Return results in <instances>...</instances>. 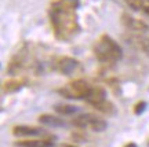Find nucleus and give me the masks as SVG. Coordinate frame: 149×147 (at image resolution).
I'll list each match as a JSON object with an SVG mask.
<instances>
[{
	"label": "nucleus",
	"mask_w": 149,
	"mask_h": 147,
	"mask_svg": "<svg viewBox=\"0 0 149 147\" xmlns=\"http://www.w3.org/2000/svg\"><path fill=\"white\" fill-rule=\"evenodd\" d=\"M79 7V0H54L50 10V22L54 35L59 40H70L79 32V22L76 10Z\"/></svg>",
	"instance_id": "f257e3e1"
},
{
	"label": "nucleus",
	"mask_w": 149,
	"mask_h": 147,
	"mask_svg": "<svg viewBox=\"0 0 149 147\" xmlns=\"http://www.w3.org/2000/svg\"><path fill=\"white\" fill-rule=\"evenodd\" d=\"M93 51L95 58L101 63H115L123 57L122 47L108 35H102L98 39V41L94 44Z\"/></svg>",
	"instance_id": "f03ea898"
},
{
	"label": "nucleus",
	"mask_w": 149,
	"mask_h": 147,
	"mask_svg": "<svg viewBox=\"0 0 149 147\" xmlns=\"http://www.w3.org/2000/svg\"><path fill=\"white\" fill-rule=\"evenodd\" d=\"M91 85L81 79L73 80L58 89V94L66 99H86L90 92Z\"/></svg>",
	"instance_id": "7ed1b4c3"
},
{
	"label": "nucleus",
	"mask_w": 149,
	"mask_h": 147,
	"mask_svg": "<svg viewBox=\"0 0 149 147\" xmlns=\"http://www.w3.org/2000/svg\"><path fill=\"white\" fill-rule=\"evenodd\" d=\"M120 22H122V25L126 28L128 32L139 33V35H145V33H148L149 32V25L148 23H145V22L141 21V19L134 18V17H131L130 14H127V12H123L122 14Z\"/></svg>",
	"instance_id": "20e7f679"
},
{
	"label": "nucleus",
	"mask_w": 149,
	"mask_h": 147,
	"mask_svg": "<svg viewBox=\"0 0 149 147\" xmlns=\"http://www.w3.org/2000/svg\"><path fill=\"white\" fill-rule=\"evenodd\" d=\"M55 68H57L59 73L65 74V76H70V74H73L77 70L79 61L74 58H70V57H62V58H59L55 62Z\"/></svg>",
	"instance_id": "39448f33"
},
{
	"label": "nucleus",
	"mask_w": 149,
	"mask_h": 147,
	"mask_svg": "<svg viewBox=\"0 0 149 147\" xmlns=\"http://www.w3.org/2000/svg\"><path fill=\"white\" fill-rule=\"evenodd\" d=\"M13 135L17 137H39L44 135V131L39 126L31 125H15L13 128Z\"/></svg>",
	"instance_id": "423d86ee"
},
{
	"label": "nucleus",
	"mask_w": 149,
	"mask_h": 147,
	"mask_svg": "<svg viewBox=\"0 0 149 147\" xmlns=\"http://www.w3.org/2000/svg\"><path fill=\"white\" fill-rule=\"evenodd\" d=\"M17 147H53V140L50 137H28L24 140H17Z\"/></svg>",
	"instance_id": "0eeeda50"
},
{
	"label": "nucleus",
	"mask_w": 149,
	"mask_h": 147,
	"mask_svg": "<svg viewBox=\"0 0 149 147\" xmlns=\"http://www.w3.org/2000/svg\"><path fill=\"white\" fill-rule=\"evenodd\" d=\"M84 100L90 106L98 105L104 100H107V92L102 87H91L90 92H88V95H87V98Z\"/></svg>",
	"instance_id": "6e6552de"
},
{
	"label": "nucleus",
	"mask_w": 149,
	"mask_h": 147,
	"mask_svg": "<svg viewBox=\"0 0 149 147\" xmlns=\"http://www.w3.org/2000/svg\"><path fill=\"white\" fill-rule=\"evenodd\" d=\"M39 124H42L44 126H51V128H64L66 126L64 118H61L58 116H53V114H42L37 118Z\"/></svg>",
	"instance_id": "1a4fd4ad"
},
{
	"label": "nucleus",
	"mask_w": 149,
	"mask_h": 147,
	"mask_svg": "<svg viewBox=\"0 0 149 147\" xmlns=\"http://www.w3.org/2000/svg\"><path fill=\"white\" fill-rule=\"evenodd\" d=\"M128 44L134 46L135 48H138L144 52H149V37H145L144 35H139V33H135V35H130L128 37H126Z\"/></svg>",
	"instance_id": "9d476101"
},
{
	"label": "nucleus",
	"mask_w": 149,
	"mask_h": 147,
	"mask_svg": "<svg viewBox=\"0 0 149 147\" xmlns=\"http://www.w3.org/2000/svg\"><path fill=\"white\" fill-rule=\"evenodd\" d=\"M88 128L94 132H104L108 128V122L101 117L88 113Z\"/></svg>",
	"instance_id": "9b49d317"
},
{
	"label": "nucleus",
	"mask_w": 149,
	"mask_h": 147,
	"mask_svg": "<svg viewBox=\"0 0 149 147\" xmlns=\"http://www.w3.org/2000/svg\"><path fill=\"white\" fill-rule=\"evenodd\" d=\"M97 111H100L102 114H105V116H113L115 114V111H116V107L115 105L109 102V100H104L101 103H98V105H94L93 106Z\"/></svg>",
	"instance_id": "f8f14e48"
},
{
	"label": "nucleus",
	"mask_w": 149,
	"mask_h": 147,
	"mask_svg": "<svg viewBox=\"0 0 149 147\" xmlns=\"http://www.w3.org/2000/svg\"><path fill=\"white\" fill-rule=\"evenodd\" d=\"M72 125H74L77 129H86L88 128V113L87 114H79L72 120Z\"/></svg>",
	"instance_id": "ddd939ff"
},
{
	"label": "nucleus",
	"mask_w": 149,
	"mask_h": 147,
	"mask_svg": "<svg viewBox=\"0 0 149 147\" xmlns=\"http://www.w3.org/2000/svg\"><path fill=\"white\" fill-rule=\"evenodd\" d=\"M54 110L57 111L61 116H70L77 111V107L72 105H55L54 106Z\"/></svg>",
	"instance_id": "4468645a"
},
{
	"label": "nucleus",
	"mask_w": 149,
	"mask_h": 147,
	"mask_svg": "<svg viewBox=\"0 0 149 147\" xmlns=\"http://www.w3.org/2000/svg\"><path fill=\"white\" fill-rule=\"evenodd\" d=\"M22 81L21 80H8L7 83L3 84V89L4 92H17L22 88Z\"/></svg>",
	"instance_id": "2eb2a0df"
},
{
	"label": "nucleus",
	"mask_w": 149,
	"mask_h": 147,
	"mask_svg": "<svg viewBox=\"0 0 149 147\" xmlns=\"http://www.w3.org/2000/svg\"><path fill=\"white\" fill-rule=\"evenodd\" d=\"M124 1L135 11H139L144 8V0H124Z\"/></svg>",
	"instance_id": "dca6fc26"
},
{
	"label": "nucleus",
	"mask_w": 149,
	"mask_h": 147,
	"mask_svg": "<svg viewBox=\"0 0 149 147\" xmlns=\"http://www.w3.org/2000/svg\"><path fill=\"white\" fill-rule=\"evenodd\" d=\"M146 106L148 105H146V102H145V100L138 102V103L135 105V107H134V114H135V116H141V114L146 110Z\"/></svg>",
	"instance_id": "f3484780"
},
{
	"label": "nucleus",
	"mask_w": 149,
	"mask_h": 147,
	"mask_svg": "<svg viewBox=\"0 0 149 147\" xmlns=\"http://www.w3.org/2000/svg\"><path fill=\"white\" fill-rule=\"evenodd\" d=\"M58 147H77V146L70 144V143H61V144H58Z\"/></svg>",
	"instance_id": "a211bd4d"
},
{
	"label": "nucleus",
	"mask_w": 149,
	"mask_h": 147,
	"mask_svg": "<svg viewBox=\"0 0 149 147\" xmlns=\"http://www.w3.org/2000/svg\"><path fill=\"white\" fill-rule=\"evenodd\" d=\"M142 11H144L146 15H149V6H144V8H142Z\"/></svg>",
	"instance_id": "6ab92c4d"
},
{
	"label": "nucleus",
	"mask_w": 149,
	"mask_h": 147,
	"mask_svg": "<svg viewBox=\"0 0 149 147\" xmlns=\"http://www.w3.org/2000/svg\"><path fill=\"white\" fill-rule=\"evenodd\" d=\"M124 147H138V146H137V144H135L134 142H130V143H127V144H126Z\"/></svg>",
	"instance_id": "aec40b11"
},
{
	"label": "nucleus",
	"mask_w": 149,
	"mask_h": 147,
	"mask_svg": "<svg viewBox=\"0 0 149 147\" xmlns=\"http://www.w3.org/2000/svg\"><path fill=\"white\" fill-rule=\"evenodd\" d=\"M148 146H149V142H148Z\"/></svg>",
	"instance_id": "412c9836"
}]
</instances>
